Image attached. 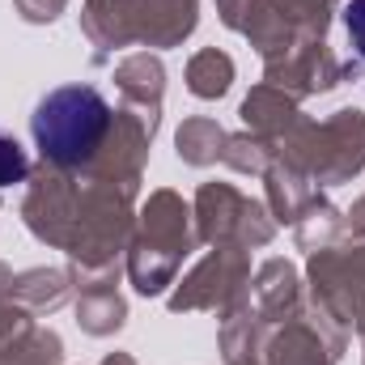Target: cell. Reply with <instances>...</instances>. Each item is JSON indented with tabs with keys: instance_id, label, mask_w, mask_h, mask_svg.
<instances>
[{
	"instance_id": "cell-2",
	"label": "cell",
	"mask_w": 365,
	"mask_h": 365,
	"mask_svg": "<svg viewBox=\"0 0 365 365\" xmlns=\"http://www.w3.org/2000/svg\"><path fill=\"white\" fill-rule=\"evenodd\" d=\"M26 175H30V158H26V149L17 145V136L0 132V187H13V182H21Z\"/></svg>"
},
{
	"instance_id": "cell-3",
	"label": "cell",
	"mask_w": 365,
	"mask_h": 365,
	"mask_svg": "<svg viewBox=\"0 0 365 365\" xmlns=\"http://www.w3.org/2000/svg\"><path fill=\"white\" fill-rule=\"evenodd\" d=\"M344 30L357 47V56H365V0H349L344 4Z\"/></svg>"
},
{
	"instance_id": "cell-1",
	"label": "cell",
	"mask_w": 365,
	"mask_h": 365,
	"mask_svg": "<svg viewBox=\"0 0 365 365\" xmlns=\"http://www.w3.org/2000/svg\"><path fill=\"white\" fill-rule=\"evenodd\" d=\"M110 102L93 86H56L38 98L30 115V136L43 162L51 166H81L98 153V145L110 132Z\"/></svg>"
}]
</instances>
